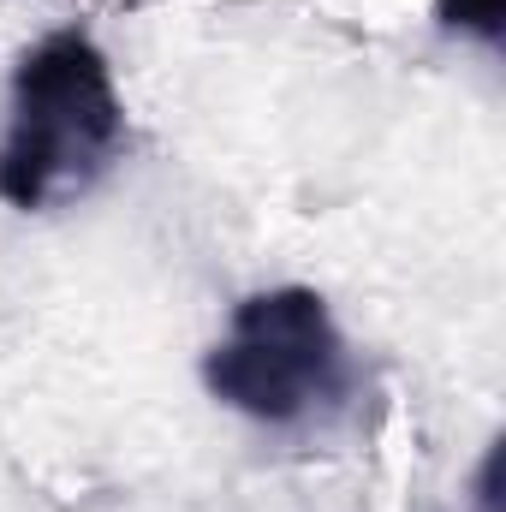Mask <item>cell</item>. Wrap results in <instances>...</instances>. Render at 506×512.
Returning <instances> with one entry per match:
<instances>
[{"label":"cell","instance_id":"6da1fadb","mask_svg":"<svg viewBox=\"0 0 506 512\" xmlns=\"http://www.w3.org/2000/svg\"><path fill=\"white\" fill-rule=\"evenodd\" d=\"M126 149V102L108 54L84 30L42 36L12 72V108L0 137V203L48 215L102 185Z\"/></svg>","mask_w":506,"mask_h":512},{"label":"cell","instance_id":"7a4b0ae2","mask_svg":"<svg viewBox=\"0 0 506 512\" xmlns=\"http://www.w3.org/2000/svg\"><path fill=\"white\" fill-rule=\"evenodd\" d=\"M203 387L239 417L268 429H298L352 399V346L310 286H268L233 304L227 334L203 358Z\"/></svg>","mask_w":506,"mask_h":512},{"label":"cell","instance_id":"3957f363","mask_svg":"<svg viewBox=\"0 0 506 512\" xmlns=\"http://www.w3.org/2000/svg\"><path fill=\"white\" fill-rule=\"evenodd\" d=\"M435 18L459 36H477L483 48H501L506 30V0H435Z\"/></svg>","mask_w":506,"mask_h":512}]
</instances>
